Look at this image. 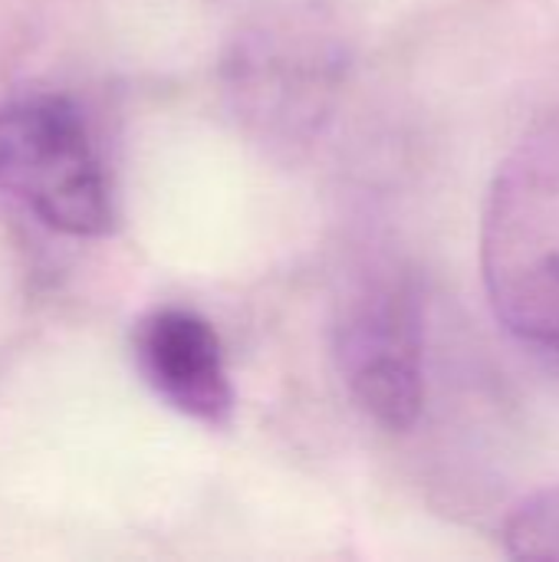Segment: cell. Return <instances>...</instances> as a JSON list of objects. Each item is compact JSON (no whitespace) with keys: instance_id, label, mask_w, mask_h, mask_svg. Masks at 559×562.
Returning <instances> with one entry per match:
<instances>
[{"instance_id":"cell-4","label":"cell","mask_w":559,"mask_h":562,"mask_svg":"<svg viewBox=\"0 0 559 562\" xmlns=\"http://www.w3.org/2000/svg\"><path fill=\"white\" fill-rule=\"evenodd\" d=\"M135 369L145 385L185 418L224 425L234 389L214 326L185 306H158L132 333Z\"/></svg>"},{"instance_id":"cell-2","label":"cell","mask_w":559,"mask_h":562,"mask_svg":"<svg viewBox=\"0 0 559 562\" xmlns=\"http://www.w3.org/2000/svg\"><path fill=\"white\" fill-rule=\"evenodd\" d=\"M0 191L69 237H102L115 221L105 165L66 95L36 92L0 105Z\"/></svg>"},{"instance_id":"cell-5","label":"cell","mask_w":559,"mask_h":562,"mask_svg":"<svg viewBox=\"0 0 559 562\" xmlns=\"http://www.w3.org/2000/svg\"><path fill=\"white\" fill-rule=\"evenodd\" d=\"M504 547L524 560H559V484L537 491L511 510Z\"/></svg>"},{"instance_id":"cell-3","label":"cell","mask_w":559,"mask_h":562,"mask_svg":"<svg viewBox=\"0 0 559 562\" xmlns=\"http://www.w3.org/2000/svg\"><path fill=\"white\" fill-rule=\"evenodd\" d=\"M333 352L353 402L385 431H409L425 408V303L405 273L366 280L339 310Z\"/></svg>"},{"instance_id":"cell-1","label":"cell","mask_w":559,"mask_h":562,"mask_svg":"<svg viewBox=\"0 0 559 562\" xmlns=\"http://www.w3.org/2000/svg\"><path fill=\"white\" fill-rule=\"evenodd\" d=\"M481 273L494 316L559 359V115L534 122L488 188Z\"/></svg>"}]
</instances>
